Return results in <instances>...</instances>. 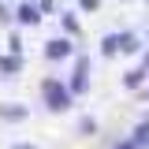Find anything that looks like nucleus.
Masks as SVG:
<instances>
[{
  "mask_svg": "<svg viewBox=\"0 0 149 149\" xmlns=\"http://www.w3.org/2000/svg\"><path fill=\"white\" fill-rule=\"evenodd\" d=\"M41 93H45V101H49V108H52V112H63L67 104H71V90H67V86H60L56 78H45Z\"/></svg>",
  "mask_w": 149,
  "mask_h": 149,
  "instance_id": "obj_1",
  "label": "nucleus"
},
{
  "mask_svg": "<svg viewBox=\"0 0 149 149\" xmlns=\"http://www.w3.org/2000/svg\"><path fill=\"white\" fill-rule=\"evenodd\" d=\"M86 74H90V60H78V67H74V82H71V90H74V93L86 90Z\"/></svg>",
  "mask_w": 149,
  "mask_h": 149,
  "instance_id": "obj_2",
  "label": "nucleus"
},
{
  "mask_svg": "<svg viewBox=\"0 0 149 149\" xmlns=\"http://www.w3.org/2000/svg\"><path fill=\"white\" fill-rule=\"evenodd\" d=\"M45 52L52 56V60H63V56L71 52V41H63V37H60V41H49V49H45Z\"/></svg>",
  "mask_w": 149,
  "mask_h": 149,
  "instance_id": "obj_3",
  "label": "nucleus"
},
{
  "mask_svg": "<svg viewBox=\"0 0 149 149\" xmlns=\"http://www.w3.org/2000/svg\"><path fill=\"white\" fill-rule=\"evenodd\" d=\"M19 22H37V8L34 4H22L19 8Z\"/></svg>",
  "mask_w": 149,
  "mask_h": 149,
  "instance_id": "obj_4",
  "label": "nucleus"
},
{
  "mask_svg": "<svg viewBox=\"0 0 149 149\" xmlns=\"http://www.w3.org/2000/svg\"><path fill=\"white\" fill-rule=\"evenodd\" d=\"M0 116H4V119H22L26 112H22V108H8V104H0Z\"/></svg>",
  "mask_w": 149,
  "mask_h": 149,
  "instance_id": "obj_5",
  "label": "nucleus"
},
{
  "mask_svg": "<svg viewBox=\"0 0 149 149\" xmlns=\"http://www.w3.org/2000/svg\"><path fill=\"white\" fill-rule=\"evenodd\" d=\"M134 146H149V123H142V127H138V134H134Z\"/></svg>",
  "mask_w": 149,
  "mask_h": 149,
  "instance_id": "obj_6",
  "label": "nucleus"
},
{
  "mask_svg": "<svg viewBox=\"0 0 149 149\" xmlns=\"http://www.w3.org/2000/svg\"><path fill=\"white\" fill-rule=\"evenodd\" d=\"M119 149H138V146H134V142H127V146H119Z\"/></svg>",
  "mask_w": 149,
  "mask_h": 149,
  "instance_id": "obj_7",
  "label": "nucleus"
},
{
  "mask_svg": "<svg viewBox=\"0 0 149 149\" xmlns=\"http://www.w3.org/2000/svg\"><path fill=\"white\" fill-rule=\"evenodd\" d=\"M15 149H37V146H15Z\"/></svg>",
  "mask_w": 149,
  "mask_h": 149,
  "instance_id": "obj_8",
  "label": "nucleus"
}]
</instances>
